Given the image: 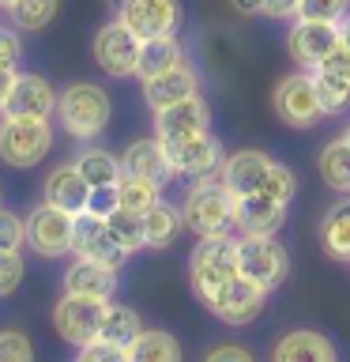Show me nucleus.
Returning a JSON list of instances; mask_svg holds the SVG:
<instances>
[{
	"instance_id": "4be33fe9",
	"label": "nucleus",
	"mask_w": 350,
	"mask_h": 362,
	"mask_svg": "<svg viewBox=\"0 0 350 362\" xmlns=\"http://www.w3.org/2000/svg\"><path fill=\"white\" fill-rule=\"evenodd\" d=\"M271 358L275 362H332V358H339V347L324 332L294 328V332H286L271 347Z\"/></svg>"
},
{
	"instance_id": "aec40b11",
	"label": "nucleus",
	"mask_w": 350,
	"mask_h": 362,
	"mask_svg": "<svg viewBox=\"0 0 350 362\" xmlns=\"http://www.w3.org/2000/svg\"><path fill=\"white\" fill-rule=\"evenodd\" d=\"M267 170H271V158H267L264 151H253V147H245V151L226 155L219 181L234 192V197H248V192H260V189H264Z\"/></svg>"
},
{
	"instance_id": "ddd939ff",
	"label": "nucleus",
	"mask_w": 350,
	"mask_h": 362,
	"mask_svg": "<svg viewBox=\"0 0 350 362\" xmlns=\"http://www.w3.org/2000/svg\"><path fill=\"white\" fill-rule=\"evenodd\" d=\"M117 19L135 38H158V34H177L181 27V0H124Z\"/></svg>"
},
{
	"instance_id": "2eb2a0df",
	"label": "nucleus",
	"mask_w": 350,
	"mask_h": 362,
	"mask_svg": "<svg viewBox=\"0 0 350 362\" xmlns=\"http://www.w3.org/2000/svg\"><path fill=\"white\" fill-rule=\"evenodd\" d=\"M267 294L271 291H264L260 283H253L248 276H237L230 287H226L219 298H215L207 310L219 317L222 325H230V328H241V325H248V321H256L260 313H264V305H267Z\"/></svg>"
},
{
	"instance_id": "de8ad7c7",
	"label": "nucleus",
	"mask_w": 350,
	"mask_h": 362,
	"mask_svg": "<svg viewBox=\"0 0 350 362\" xmlns=\"http://www.w3.org/2000/svg\"><path fill=\"white\" fill-rule=\"evenodd\" d=\"M234 11H241V16H260V8H264V0H230Z\"/></svg>"
},
{
	"instance_id": "37998d69",
	"label": "nucleus",
	"mask_w": 350,
	"mask_h": 362,
	"mask_svg": "<svg viewBox=\"0 0 350 362\" xmlns=\"http://www.w3.org/2000/svg\"><path fill=\"white\" fill-rule=\"evenodd\" d=\"M19 57H23L19 34H16V30H8V27H0V68H11V72H16Z\"/></svg>"
},
{
	"instance_id": "2f4dec72",
	"label": "nucleus",
	"mask_w": 350,
	"mask_h": 362,
	"mask_svg": "<svg viewBox=\"0 0 350 362\" xmlns=\"http://www.w3.org/2000/svg\"><path fill=\"white\" fill-rule=\"evenodd\" d=\"M117 192H121V208H128V211H135V215H143V211H151L158 200V189L155 181H147V177H135V174H124L121 177V185H117Z\"/></svg>"
},
{
	"instance_id": "7c9ffc66",
	"label": "nucleus",
	"mask_w": 350,
	"mask_h": 362,
	"mask_svg": "<svg viewBox=\"0 0 350 362\" xmlns=\"http://www.w3.org/2000/svg\"><path fill=\"white\" fill-rule=\"evenodd\" d=\"M56 11H61V0H16V4L8 8V16L16 23V30L42 34L56 19Z\"/></svg>"
},
{
	"instance_id": "473e14b6",
	"label": "nucleus",
	"mask_w": 350,
	"mask_h": 362,
	"mask_svg": "<svg viewBox=\"0 0 350 362\" xmlns=\"http://www.w3.org/2000/svg\"><path fill=\"white\" fill-rule=\"evenodd\" d=\"M106 223H109V230L113 238L128 249V253H135V249H143L147 245V234H143V215H135L128 208H117L113 215H106Z\"/></svg>"
},
{
	"instance_id": "f257e3e1",
	"label": "nucleus",
	"mask_w": 350,
	"mask_h": 362,
	"mask_svg": "<svg viewBox=\"0 0 350 362\" xmlns=\"http://www.w3.org/2000/svg\"><path fill=\"white\" fill-rule=\"evenodd\" d=\"M113 117V102L106 95V87L90 83V79H76V83L61 87L56 95V121L72 140H95L106 132V124Z\"/></svg>"
},
{
	"instance_id": "f704fd0d",
	"label": "nucleus",
	"mask_w": 350,
	"mask_h": 362,
	"mask_svg": "<svg viewBox=\"0 0 350 362\" xmlns=\"http://www.w3.org/2000/svg\"><path fill=\"white\" fill-rule=\"evenodd\" d=\"M260 192H267L271 200H282V204H290V200H294V192H298V177H294V170H290V166H282V163H271L267 177H264V189H260Z\"/></svg>"
},
{
	"instance_id": "ea45409f",
	"label": "nucleus",
	"mask_w": 350,
	"mask_h": 362,
	"mask_svg": "<svg viewBox=\"0 0 350 362\" xmlns=\"http://www.w3.org/2000/svg\"><path fill=\"white\" fill-rule=\"evenodd\" d=\"M27 242V219L0 208V249H23Z\"/></svg>"
},
{
	"instance_id": "20e7f679",
	"label": "nucleus",
	"mask_w": 350,
	"mask_h": 362,
	"mask_svg": "<svg viewBox=\"0 0 350 362\" xmlns=\"http://www.w3.org/2000/svg\"><path fill=\"white\" fill-rule=\"evenodd\" d=\"M53 151V124L42 117H4L0 121V158L11 170H30Z\"/></svg>"
},
{
	"instance_id": "a878e982",
	"label": "nucleus",
	"mask_w": 350,
	"mask_h": 362,
	"mask_svg": "<svg viewBox=\"0 0 350 362\" xmlns=\"http://www.w3.org/2000/svg\"><path fill=\"white\" fill-rule=\"evenodd\" d=\"M320 245L332 260H350V200H339L320 219Z\"/></svg>"
},
{
	"instance_id": "f3484780",
	"label": "nucleus",
	"mask_w": 350,
	"mask_h": 362,
	"mask_svg": "<svg viewBox=\"0 0 350 362\" xmlns=\"http://www.w3.org/2000/svg\"><path fill=\"white\" fill-rule=\"evenodd\" d=\"M290 204L271 200L267 192H248V197H234V226L237 234H253V238H275L286 223Z\"/></svg>"
},
{
	"instance_id": "39448f33",
	"label": "nucleus",
	"mask_w": 350,
	"mask_h": 362,
	"mask_svg": "<svg viewBox=\"0 0 350 362\" xmlns=\"http://www.w3.org/2000/svg\"><path fill=\"white\" fill-rule=\"evenodd\" d=\"M275 113L279 121H286L290 129H313V124H320L327 113L320 106V95H316V79L309 68H301V72H290L279 79L275 87Z\"/></svg>"
},
{
	"instance_id": "a19ab883",
	"label": "nucleus",
	"mask_w": 350,
	"mask_h": 362,
	"mask_svg": "<svg viewBox=\"0 0 350 362\" xmlns=\"http://www.w3.org/2000/svg\"><path fill=\"white\" fill-rule=\"evenodd\" d=\"M121 185V181H117ZM117 185H95L90 189V197H87V211H95V215H113L121 208V192H117Z\"/></svg>"
},
{
	"instance_id": "a18cd8bd",
	"label": "nucleus",
	"mask_w": 350,
	"mask_h": 362,
	"mask_svg": "<svg viewBox=\"0 0 350 362\" xmlns=\"http://www.w3.org/2000/svg\"><path fill=\"white\" fill-rule=\"evenodd\" d=\"M298 4L301 0H264V8H260V16L264 19H294L298 16Z\"/></svg>"
},
{
	"instance_id": "c756f323",
	"label": "nucleus",
	"mask_w": 350,
	"mask_h": 362,
	"mask_svg": "<svg viewBox=\"0 0 350 362\" xmlns=\"http://www.w3.org/2000/svg\"><path fill=\"white\" fill-rule=\"evenodd\" d=\"M143 332V321L132 305H121V302H109L106 305V317H102V339H113L128 351V344Z\"/></svg>"
},
{
	"instance_id": "9d476101",
	"label": "nucleus",
	"mask_w": 350,
	"mask_h": 362,
	"mask_svg": "<svg viewBox=\"0 0 350 362\" xmlns=\"http://www.w3.org/2000/svg\"><path fill=\"white\" fill-rule=\"evenodd\" d=\"M166 155H169V163H174V174L188 177V181L219 177L222 163H226V147H222V140L211 129L200 132V136H188V140L166 144Z\"/></svg>"
},
{
	"instance_id": "8fccbe9b",
	"label": "nucleus",
	"mask_w": 350,
	"mask_h": 362,
	"mask_svg": "<svg viewBox=\"0 0 350 362\" xmlns=\"http://www.w3.org/2000/svg\"><path fill=\"white\" fill-rule=\"evenodd\" d=\"M11 4H16V0H0V8H4V11H8Z\"/></svg>"
},
{
	"instance_id": "0eeeda50",
	"label": "nucleus",
	"mask_w": 350,
	"mask_h": 362,
	"mask_svg": "<svg viewBox=\"0 0 350 362\" xmlns=\"http://www.w3.org/2000/svg\"><path fill=\"white\" fill-rule=\"evenodd\" d=\"M343 45V23H327V19H301L286 34V53L298 68H320Z\"/></svg>"
},
{
	"instance_id": "dca6fc26",
	"label": "nucleus",
	"mask_w": 350,
	"mask_h": 362,
	"mask_svg": "<svg viewBox=\"0 0 350 362\" xmlns=\"http://www.w3.org/2000/svg\"><path fill=\"white\" fill-rule=\"evenodd\" d=\"M211 129V106L200 95H192L185 102H174L166 110H155V136L162 144H177L188 136H200Z\"/></svg>"
},
{
	"instance_id": "72a5a7b5",
	"label": "nucleus",
	"mask_w": 350,
	"mask_h": 362,
	"mask_svg": "<svg viewBox=\"0 0 350 362\" xmlns=\"http://www.w3.org/2000/svg\"><path fill=\"white\" fill-rule=\"evenodd\" d=\"M313 79H316V95H320V106L327 117H339V113L350 110V87L346 83H339V79L324 76V72H313Z\"/></svg>"
},
{
	"instance_id": "79ce46f5",
	"label": "nucleus",
	"mask_w": 350,
	"mask_h": 362,
	"mask_svg": "<svg viewBox=\"0 0 350 362\" xmlns=\"http://www.w3.org/2000/svg\"><path fill=\"white\" fill-rule=\"evenodd\" d=\"M313 72H324V76H332V79H339V83L350 87V49H346V45H339V49L327 57L320 68H313Z\"/></svg>"
},
{
	"instance_id": "58836bf2",
	"label": "nucleus",
	"mask_w": 350,
	"mask_h": 362,
	"mask_svg": "<svg viewBox=\"0 0 350 362\" xmlns=\"http://www.w3.org/2000/svg\"><path fill=\"white\" fill-rule=\"evenodd\" d=\"M34 358V344L16 328L0 332V362H30Z\"/></svg>"
},
{
	"instance_id": "5701e85b",
	"label": "nucleus",
	"mask_w": 350,
	"mask_h": 362,
	"mask_svg": "<svg viewBox=\"0 0 350 362\" xmlns=\"http://www.w3.org/2000/svg\"><path fill=\"white\" fill-rule=\"evenodd\" d=\"M87 197H90V181L79 174L76 163L56 166L53 174L45 177V185H42V200H49V204H56V208H64L72 215L87 208Z\"/></svg>"
},
{
	"instance_id": "393cba45",
	"label": "nucleus",
	"mask_w": 350,
	"mask_h": 362,
	"mask_svg": "<svg viewBox=\"0 0 350 362\" xmlns=\"http://www.w3.org/2000/svg\"><path fill=\"white\" fill-rule=\"evenodd\" d=\"M185 226V211L169 200H158L151 211H143V234H147V249H169L181 238Z\"/></svg>"
},
{
	"instance_id": "f8f14e48",
	"label": "nucleus",
	"mask_w": 350,
	"mask_h": 362,
	"mask_svg": "<svg viewBox=\"0 0 350 362\" xmlns=\"http://www.w3.org/2000/svg\"><path fill=\"white\" fill-rule=\"evenodd\" d=\"M95 61L106 76L128 79L135 76V64H140V38L121 19H113L95 34Z\"/></svg>"
},
{
	"instance_id": "09e8293b",
	"label": "nucleus",
	"mask_w": 350,
	"mask_h": 362,
	"mask_svg": "<svg viewBox=\"0 0 350 362\" xmlns=\"http://www.w3.org/2000/svg\"><path fill=\"white\" fill-rule=\"evenodd\" d=\"M343 45H346V49H350V16L343 19Z\"/></svg>"
},
{
	"instance_id": "9b49d317",
	"label": "nucleus",
	"mask_w": 350,
	"mask_h": 362,
	"mask_svg": "<svg viewBox=\"0 0 350 362\" xmlns=\"http://www.w3.org/2000/svg\"><path fill=\"white\" fill-rule=\"evenodd\" d=\"M72 253L76 257H95L102 260V264H109V268H124V260H128L132 253L124 249L117 238H113L109 230V223L102 219V215L95 211H76V230H72Z\"/></svg>"
},
{
	"instance_id": "cd10ccee",
	"label": "nucleus",
	"mask_w": 350,
	"mask_h": 362,
	"mask_svg": "<svg viewBox=\"0 0 350 362\" xmlns=\"http://www.w3.org/2000/svg\"><path fill=\"white\" fill-rule=\"evenodd\" d=\"M76 166H79V174L90 181V189L95 185H117V181L124 177L121 158L109 155L106 147H83V151L76 155Z\"/></svg>"
},
{
	"instance_id": "49530a36",
	"label": "nucleus",
	"mask_w": 350,
	"mask_h": 362,
	"mask_svg": "<svg viewBox=\"0 0 350 362\" xmlns=\"http://www.w3.org/2000/svg\"><path fill=\"white\" fill-rule=\"evenodd\" d=\"M11 83H16V72H11V68H0V110H4V102H8Z\"/></svg>"
},
{
	"instance_id": "f03ea898",
	"label": "nucleus",
	"mask_w": 350,
	"mask_h": 362,
	"mask_svg": "<svg viewBox=\"0 0 350 362\" xmlns=\"http://www.w3.org/2000/svg\"><path fill=\"white\" fill-rule=\"evenodd\" d=\"M237 276H241V268H237V238L234 234L200 238V245L188 257V279H192L196 298L203 305H211Z\"/></svg>"
},
{
	"instance_id": "c03bdc74",
	"label": "nucleus",
	"mask_w": 350,
	"mask_h": 362,
	"mask_svg": "<svg viewBox=\"0 0 350 362\" xmlns=\"http://www.w3.org/2000/svg\"><path fill=\"white\" fill-rule=\"evenodd\" d=\"M203 358L207 362H253V351L237 347V344H222V347H211Z\"/></svg>"
},
{
	"instance_id": "e433bc0d",
	"label": "nucleus",
	"mask_w": 350,
	"mask_h": 362,
	"mask_svg": "<svg viewBox=\"0 0 350 362\" xmlns=\"http://www.w3.org/2000/svg\"><path fill=\"white\" fill-rule=\"evenodd\" d=\"M76 358L79 362H117V358H128V351L121 344H113V339H90V344L76 347Z\"/></svg>"
},
{
	"instance_id": "3c124183",
	"label": "nucleus",
	"mask_w": 350,
	"mask_h": 362,
	"mask_svg": "<svg viewBox=\"0 0 350 362\" xmlns=\"http://www.w3.org/2000/svg\"><path fill=\"white\" fill-rule=\"evenodd\" d=\"M343 140H346V144H350V124H346V132H343Z\"/></svg>"
},
{
	"instance_id": "1a4fd4ad",
	"label": "nucleus",
	"mask_w": 350,
	"mask_h": 362,
	"mask_svg": "<svg viewBox=\"0 0 350 362\" xmlns=\"http://www.w3.org/2000/svg\"><path fill=\"white\" fill-rule=\"evenodd\" d=\"M106 298H87V294H68L53 305V328L64 344L83 347L102 336V317H106Z\"/></svg>"
},
{
	"instance_id": "6e6552de",
	"label": "nucleus",
	"mask_w": 350,
	"mask_h": 362,
	"mask_svg": "<svg viewBox=\"0 0 350 362\" xmlns=\"http://www.w3.org/2000/svg\"><path fill=\"white\" fill-rule=\"evenodd\" d=\"M72 230H76V215L56 208L49 200H42L38 208H30V215H27V245L45 260L72 253Z\"/></svg>"
},
{
	"instance_id": "412c9836",
	"label": "nucleus",
	"mask_w": 350,
	"mask_h": 362,
	"mask_svg": "<svg viewBox=\"0 0 350 362\" xmlns=\"http://www.w3.org/2000/svg\"><path fill=\"white\" fill-rule=\"evenodd\" d=\"M64 291L109 302L113 294H117V268L102 264V260H95V257H76L64 272Z\"/></svg>"
},
{
	"instance_id": "7ed1b4c3",
	"label": "nucleus",
	"mask_w": 350,
	"mask_h": 362,
	"mask_svg": "<svg viewBox=\"0 0 350 362\" xmlns=\"http://www.w3.org/2000/svg\"><path fill=\"white\" fill-rule=\"evenodd\" d=\"M181 211H185V226L196 238H215L234 230V192L219 177L192 181Z\"/></svg>"
},
{
	"instance_id": "b1692460",
	"label": "nucleus",
	"mask_w": 350,
	"mask_h": 362,
	"mask_svg": "<svg viewBox=\"0 0 350 362\" xmlns=\"http://www.w3.org/2000/svg\"><path fill=\"white\" fill-rule=\"evenodd\" d=\"M185 61V45L177 42V34H158V38H143L140 42V64H135V79H155L169 72L174 64Z\"/></svg>"
},
{
	"instance_id": "4c0bfd02",
	"label": "nucleus",
	"mask_w": 350,
	"mask_h": 362,
	"mask_svg": "<svg viewBox=\"0 0 350 362\" xmlns=\"http://www.w3.org/2000/svg\"><path fill=\"white\" fill-rule=\"evenodd\" d=\"M23 257H19V249H0V298L4 294H11L23 283Z\"/></svg>"
},
{
	"instance_id": "c9c22d12",
	"label": "nucleus",
	"mask_w": 350,
	"mask_h": 362,
	"mask_svg": "<svg viewBox=\"0 0 350 362\" xmlns=\"http://www.w3.org/2000/svg\"><path fill=\"white\" fill-rule=\"evenodd\" d=\"M301 19H327V23H343L350 16V0H301L298 4Z\"/></svg>"
},
{
	"instance_id": "a211bd4d",
	"label": "nucleus",
	"mask_w": 350,
	"mask_h": 362,
	"mask_svg": "<svg viewBox=\"0 0 350 362\" xmlns=\"http://www.w3.org/2000/svg\"><path fill=\"white\" fill-rule=\"evenodd\" d=\"M121 166H124V174L155 181L158 189H166L169 181L177 177L174 163H169V155H166V144L158 140V136H143V140L128 144V147H124V155H121Z\"/></svg>"
},
{
	"instance_id": "c85d7f7f",
	"label": "nucleus",
	"mask_w": 350,
	"mask_h": 362,
	"mask_svg": "<svg viewBox=\"0 0 350 362\" xmlns=\"http://www.w3.org/2000/svg\"><path fill=\"white\" fill-rule=\"evenodd\" d=\"M320 177L327 189H335L339 197H350V144L339 136L320 151Z\"/></svg>"
},
{
	"instance_id": "4468645a",
	"label": "nucleus",
	"mask_w": 350,
	"mask_h": 362,
	"mask_svg": "<svg viewBox=\"0 0 350 362\" xmlns=\"http://www.w3.org/2000/svg\"><path fill=\"white\" fill-rule=\"evenodd\" d=\"M56 95L53 83L38 72H16V83L8 90V102L0 110V117H42L49 121L56 113Z\"/></svg>"
},
{
	"instance_id": "bb28decb",
	"label": "nucleus",
	"mask_w": 350,
	"mask_h": 362,
	"mask_svg": "<svg viewBox=\"0 0 350 362\" xmlns=\"http://www.w3.org/2000/svg\"><path fill=\"white\" fill-rule=\"evenodd\" d=\"M177 358L181 344L174 339V332H162V328H143L128 344V362H177Z\"/></svg>"
},
{
	"instance_id": "423d86ee",
	"label": "nucleus",
	"mask_w": 350,
	"mask_h": 362,
	"mask_svg": "<svg viewBox=\"0 0 350 362\" xmlns=\"http://www.w3.org/2000/svg\"><path fill=\"white\" fill-rule=\"evenodd\" d=\"M237 268H241V276L260 283L264 291H275L279 283L290 276V253L275 242V238L241 234L237 238Z\"/></svg>"
},
{
	"instance_id": "6ab92c4d",
	"label": "nucleus",
	"mask_w": 350,
	"mask_h": 362,
	"mask_svg": "<svg viewBox=\"0 0 350 362\" xmlns=\"http://www.w3.org/2000/svg\"><path fill=\"white\" fill-rule=\"evenodd\" d=\"M192 95H200V76H196V68L188 64V57L181 64H174L169 72L155 76V79H143V98L151 110H166V106L185 102Z\"/></svg>"
}]
</instances>
